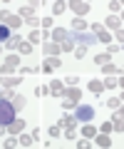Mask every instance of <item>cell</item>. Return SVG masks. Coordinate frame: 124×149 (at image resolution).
Listing matches in <instances>:
<instances>
[{
	"label": "cell",
	"mask_w": 124,
	"mask_h": 149,
	"mask_svg": "<svg viewBox=\"0 0 124 149\" xmlns=\"http://www.w3.org/2000/svg\"><path fill=\"white\" fill-rule=\"evenodd\" d=\"M92 32H94V37H97V42H109V40H112V35H109L102 25H92Z\"/></svg>",
	"instance_id": "7"
},
{
	"label": "cell",
	"mask_w": 124,
	"mask_h": 149,
	"mask_svg": "<svg viewBox=\"0 0 124 149\" xmlns=\"http://www.w3.org/2000/svg\"><path fill=\"white\" fill-rule=\"evenodd\" d=\"M10 72H12L10 65H3V67H0V74H10Z\"/></svg>",
	"instance_id": "44"
},
{
	"label": "cell",
	"mask_w": 124,
	"mask_h": 149,
	"mask_svg": "<svg viewBox=\"0 0 124 149\" xmlns=\"http://www.w3.org/2000/svg\"><path fill=\"white\" fill-rule=\"evenodd\" d=\"M27 25H33V27H37V25H40V20H37V17H27Z\"/></svg>",
	"instance_id": "47"
},
{
	"label": "cell",
	"mask_w": 124,
	"mask_h": 149,
	"mask_svg": "<svg viewBox=\"0 0 124 149\" xmlns=\"http://www.w3.org/2000/svg\"><path fill=\"white\" fill-rule=\"evenodd\" d=\"M60 50H62V52H72V50H75V42H72V37H70V35H67L65 40L60 42Z\"/></svg>",
	"instance_id": "17"
},
{
	"label": "cell",
	"mask_w": 124,
	"mask_h": 149,
	"mask_svg": "<svg viewBox=\"0 0 124 149\" xmlns=\"http://www.w3.org/2000/svg\"><path fill=\"white\" fill-rule=\"evenodd\" d=\"M0 25H5L8 30H17L22 25V17L15 15V13H10V10H0Z\"/></svg>",
	"instance_id": "1"
},
{
	"label": "cell",
	"mask_w": 124,
	"mask_h": 149,
	"mask_svg": "<svg viewBox=\"0 0 124 149\" xmlns=\"http://www.w3.org/2000/svg\"><path fill=\"white\" fill-rule=\"evenodd\" d=\"M60 67H62V60L60 57H45V62H42V72H55Z\"/></svg>",
	"instance_id": "5"
},
{
	"label": "cell",
	"mask_w": 124,
	"mask_h": 149,
	"mask_svg": "<svg viewBox=\"0 0 124 149\" xmlns=\"http://www.w3.org/2000/svg\"><path fill=\"white\" fill-rule=\"evenodd\" d=\"M47 87H50V95H55V97H60L65 92V82H60V80H52Z\"/></svg>",
	"instance_id": "12"
},
{
	"label": "cell",
	"mask_w": 124,
	"mask_h": 149,
	"mask_svg": "<svg viewBox=\"0 0 124 149\" xmlns=\"http://www.w3.org/2000/svg\"><path fill=\"white\" fill-rule=\"evenodd\" d=\"M102 72H104V74H114V77H117V74H122V70H119L117 65H102Z\"/></svg>",
	"instance_id": "23"
},
{
	"label": "cell",
	"mask_w": 124,
	"mask_h": 149,
	"mask_svg": "<svg viewBox=\"0 0 124 149\" xmlns=\"http://www.w3.org/2000/svg\"><path fill=\"white\" fill-rule=\"evenodd\" d=\"M67 10V3H62V0H60V3H55V5H52V13H55V15H62V13H65Z\"/></svg>",
	"instance_id": "28"
},
{
	"label": "cell",
	"mask_w": 124,
	"mask_h": 149,
	"mask_svg": "<svg viewBox=\"0 0 124 149\" xmlns=\"http://www.w3.org/2000/svg\"><path fill=\"white\" fill-rule=\"evenodd\" d=\"M0 100H12V92H10V87H3V90H0Z\"/></svg>",
	"instance_id": "37"
},
{
	"label": "cell",
	"mask_w": 124,
	"mask_h": 149,
	"mask_svg": "<svg viewBox=\"0 0 124 149\" xmlns=\"http://www.w3.org/2000/svg\"><path fill=\"white\" fill-rule=\"evenodd\" d=\"M77 134H80V132H77V127H67L65 129V137L67 139H77Z\"/></svg>",
	"instance_id": "33"
},
{
	"label": "cell",
	"mask_w": 124,
	"mask_h": 149,
	"mask_svg": "<svg viewBox=\"0 0 124 149\" xmlns=\"http://www.w3.org/2000/svg\"><path fill=\"white\" fill-rule=\"evenodd\" d=\"M42 52L47 55V57H57L62 50H60V45H55V42H45V45H42Z\"/></svg>",
	"instance_id": "11"
},
{
	"label": "cell",
	"mask_w": 124,
	"mask_h": 149,
	"mask_svg": "<svg viewBox=\"0 0 124 149\" xmlns=\"http://www.w3.org/2000/svg\"><path fill=\"white\" fill-rule=\"evenodd\" d=\"M80 134H82V137H85V139H92V137H94V134H97V129H94V127H92L89 122H87L85 127H82V132H80Z\"/></svg>",
	"instance_id": "19"
},
{
	"label": "cell",
	"mask_w": 124,
	"mask_h": 149,
	"mask_svg": "<svg viewBox=\"0 0 124 149\" xmlns=\"http://www.w3.org/2000/svg\"><path fill=\"white\" fill-rule=\"evenodd\" d=\"M17 50H20V55H30V52H33V45H30V42H20Z\"/></svg>",
	"instance_id": "31"
},
{
	"label": "cell",
	"mask_w": 124,
	"mask_h": 149,
	"mask_svg": "<svg viewBox=\"0 0 124 149\" xmlns=\"http://www.w3.org/2000/svg\"><path fill=\"white\" fill-rule=\"evenodd\" d=\"M0 85H3V87H15V85H20V77H12V74H0Z\"/></svg>",
	"instance_id": "13"
},
{
	"label": "cell",
	"mask_w": 124,
	"mask_h": 149,
	"mask_svg": "<svg viewBox=\"0 0 124 149\" xmlns=\"http://www.w3.org/2000/svg\"><path fill=\"white\" fill-rule=\"evenodd\" d=\"M5 147H8V149H15V147H17V139H15V137L5 139Z\"/></svg>",
	"instance_id": "42"
},
{
	"label": "cell",
	"mask_w": 124,
	"mask_h": 149,
	"mask_svg": "<svg viewBox=\"0 0 124 149\" xmlns=\"http://www.w3.org/2000/svg\"><path fill=\"white\" fill-rule=\"evenodd\" d=\"M15 119V107L10 100H0V124H10Z\"/></svg>",
	"instance_id": "2"
},
{
	"label": "cell",
	"mask_w": 124,
	"mask_h": 149,
	"mask_svg": "<svg viewBox=\"0 0 124 149\" xmlns=\"http://www.w3.org/2000/svg\"><path fill=\"white\" fill-rule=\"evenodd\" d=\"M67 35H70V32H67V30H62V27H55V30L50 32V37L55 40V45H60V42H62V40H65Z\"/></svg>",
	"instance_id": "14"
},
{
	"label": "cell",
	"mask_w": 124,
	"mask_h": 149,
	"mask_svg": "<svg viewBox=\"0 0 124 149\" xmlns=\"http://www.w3.org/2000/svg\"><path fill=\"white\" fill-rule=\"evenodd\" d=\"M114 35H117V40H119V47H122V42H124V32H122V30H117Z\"/></svg>",
	"instance_id": "48"
},
{
	"label": "cell",
	"mask_w": 124,
	"mask_h": 149,
	"mask_svg": "<svg viewBox=\"0 0 124 149\" xmlns=\"http://www.w3.org/2000/svg\"><path fill=\"white\" fill-rule=\"evenodd\" d=\"M65 82H67L70 87H75L77 82H80V77H77V74H67V80H65Z\"/></svg>",
	"instance_id": "40"
},
{
	"label": "cell",
	"mask_w": 124,
	"mask_h": 149,
	"mask_svg": "<svg viewBox=\"0 0 124 149\" xmlns=\"http://www.w3.org/2000/svg\"><path fill=\"white\" fill-rule=\"evenodd\" d=\"M8 37H10V30H8L5 25H0V42H5Z\"/></svg>",
	"instance_id": "36"
},
{
	"label": "cell",
	"mask_w": 124,
	"mask_h": 149,
	"mask_svg": "<svg viewBox=\"0 0 124 149\" xmlns=\"http://www.w3.org/2000/svg\"><path fill=\"white\" fill-rule=\"evenodd\" d=\"M47 134H50V137H52V139H57V137H60V134H62V132H60V127H57V124H55V127H50V129H47Z\"/></svg>",
	"instance_id": "38"
},
{
	"label": "cell",
	"mask_w": 124,
	"mask_h": 149,
	"mask_svg": "<svg viewBox=\"0 0 124 149\" xmlns=\"http://www.w3.org/2000/svg\"><path fill=\"white\" fill-rule=\"evenodd\" d=\"M109 10H112V13H119V10H122V3H119V0H112V3H109Z\"/></svg>",
	"instance_id": "39"
},
{
	"label": "cell",
	"mask_w": 124,
	"mask_h": 149,
	"mask_svg": "<svg viewBox=\"0 0 124 149\" xmlns=\"http://www.w3.org/2000/svg\"><path fill=\"white\" fill-rule=\"evenodd\" d=\"M62 107H65V109H72V107H75V102H70V100H65V97H62Z\"/></svg>",
	"instance_id": "45"
},
{
	"label": "cell",
	"mask_w": 124,
	"mask_h": 149,
	"mask_svg": "<svg viewBox=\"0 0 124 149\" xmlns=\"http://www.w3.org/2000/svg\"><path fill=\"white\" fill-rule=\"evenodd\" d=\"M3 45H5L8 50H15L17 45H20V37H17V35H10V37H8V40H5V42H3Z\"/></svg>",
	"instance_id": "22"
},
{
	"label": "cell",
	"mask_w": 124,
	"mask_h": 149,
	"mask_svg": "<svg viewBox=\"0 0 124 149\" xmlns=\"http://www.w3.org/2000/svg\"><path fill=\"white\" fill-rule=\"evenodd\" d=\"M17 62H20V57H17V55H8V57H5V65H10V67H15Z\"/></svg>",
	"instance_id": "35"
},
{
	"label": "cell",
	"mask_w": 124,
	"mask_h": 149,
	"mask_svg": "<svg viewBox=\"0 0 124 149\" xmlns=\"http://www.w3.org/2000/svg\"><path fill=\"white\" fill-rule=\"evenodd\" d=\"M72 27H75V32H85L87 30V22L82 20V17H75V20H72Z\"/></svg>",
	"instance_id": "25"
},
{
	"label": "cell",
	"mask_w": 124,
	"mask_h": 149,
	"mask_svg": "<svg viewBox=\"0 0 124 149\" xmlns=\"http://www.w3.org/2000/svg\"><path fill=\"white\" fill-rule=\"evenodd\" d=\"M94 137H97V147H102V149L112 144V139H109V137H107V134H104V132H102V134L97 132V134H94Z\"/></svg>",
	"instance_id": "20"
},
{
	"label": "cell",
	"mask_w": 124,
	"mask_h": 149,
	"mask_svg": "<svg viewBox=\"0 0 124 149\" xmlns=\"http://www.w3.org/2000/svg\"><path fill=\"white\" fill-rule=\"evenodd\" d=\"M17 137H20V139H17V144H20V147H30V144H33L35 142V139H33V134H17Z\"/></svg>",
	"instance_id": "21"
},
{
	"label": "cell",
	"mask_w": 124,
	"mask_h": 149,
	"mask_svg": "<svg viewBox=\"0 0 124 149\" xmlns=\"http://www.w3.org/2000/svg\"><path fill=\"white\" fill-rule=\"evenodd\" d=\"M70 8H72L75 15H87V13H89V3H85V0H72Z\"/></svg>",
	"instance_id": "6"
},
{
	"label": "cell",
	"mask_w": 124,
	"mask_h": 149,
	"mask_svg": "<svg viewBox=\"0 0 124 149\" xmlns=\"http://www.w3.org/2000/svg\"><path fill=\"white\" fill-rule=\"evenodd\" d=\"M107 27H112V30H122V17L109 15V17H107Z\"/></svg>",
	"instance_id": "16"
},
{
	"label": "cell",
	"mask_w": 124,
	"mask_h": 149,
	"mask_svg": "<svg viewBox=\"0 0 124 149\" xmlns=\"http://www.w3.org/2000/svg\"><path fill=\"white\" fill-rule=\"evenodd\" d=\"M92 117H94V107L92 104H80L77 107V112H75V119L77 122H92Z\"/></svg>",
	"instance_id": "3"
},
{
	"label": "cell",
	"mask_w": 124,
	"mask_h": 149,
	"mask_svg": "<svg viewBox=\"0 0 124 149\" xmlns=\"http://www.w3.org/2000/svg\"><path fill=\"white\" fill-rule=\"evenodd\" d=\"M109 60H112V55H109V52H102V55L94 57V65H109Z\"/></svg>",
	"instance_id": "27"
},
{
	"label": "cell",
	"mask_w": 124,
	"mask_h": 149,
	"mask_svg": "<svg viewBox=\"0 0 124 149\" xmlns=\"http://www.w3.org/2000/svg\"><path fill=\"white\" fill-rule=\"evenodd\" d=\"M107 104L112 107V109H119V107H122V97H112V100H109Z\"/></svg>",
	"instance_id": "34"
},
{
	"label": "cell",
	"mask_w": 124,
	"mask_h": 149,
	"mask_svg": "<svg viewBox=\"0 0 124 149\" xmlns=\"http://www.w3.org/2000/svg\"><path fill=\"white\" fill-rule=\"evenodd\" d=\"M20 15H25V20H27V17H35V5H22L20 8Z\"/></svg>",
	"instance_id": "26"
},
{
	"label": "cell",
	"mask_w": 124,
	"mask_h": 149,
	"mask_svg": "<svg viewBox=\"0 0 124 149\" xmlns=\"http://www.w3.org/2000/svg\"><path fill=\"white\" fill-rule=\"evenodd\" d=\"M8 134V124H0V137H5Z\"/></svg>",
	"instance_id": "50"
},
{
	"label": "cell",
	"mask_w": 124,
	"mask_h": 149,
	"mask_svg": "<svg viewBox=\"0 0 124 149\" xmlns=\"http://www.w3.org/2000/svg\"><path fill=\"white\" fill-rule=\"evenodd\" d=\"M60 127H77V119H75V114H62L60 117Z\"/></svg>",
	"instance_id": "15"
},
{
	"label": "cell",
	"mask_w": 124,
	"mask_h": 149,
	"mask_svg": "<svg viewBox=\"0 0 124 149\" xmlns=\"http://www.w3.org/2000/svg\"><path fill=\"white\" fill-rule=\"evenodd\" d=\"M40 25H42L45 30H50V27H52V17H42V20H40Z\"/></svg>",
	"instance_id": "41"
},
{
	"label": "cell",
	"mask_w": 124,
	"mask_h": 149,
	"mask_svg": "<svg viewBox=\"0 0 124 149\" xmlns=\"http://www.w3.org/2000/svg\"><path fill=\"white\" fill-rule=\"evenodd\" d=\"M102 132H104V134H109V132H112V124H109V122H107V124H102Z\"/></svg>",
	"instance_id": "49"
},
{
	"label": "cell",
	"mask_w": 124,
	"mask_h": 149,
	"mask_svg": "<svg viewBox=\"0 0 124 149\" xmlns=\"http://www.w3.org/2000/svg\"><path fill=\"white\" fill-rule=\"evenodd\" d=\"M77 147H80V149H89V139H85V137H82L80 142H77Z\"/></svg>",
	"instance_id": "43"
},
{
	"label": "cell",
	"mask_w": 124,
	"mask_h": 149,
	"mask_svg": "<svg viewBox=\"0 0 124 149\" xmlns=\"http://www.w3.org/2000/svg\"><path fill=\"white\" fill-rule=\"evenodd\" d=\"M47 37H50V32H40V30H33V32H30V35H27V42H30V45H37L40 42V40H47Z\"/></svg>",
	"instance_id": "9"
},
{
	"label": "cell",
	"mask_w": 124,
	"mask_h": 149,
	"mask_svg": "<svg viewBox=\"0 0 124 149\" xmlns=\"http://www.w3.org/2000/svg\"><path fill=\"white\" fill-rule=\"evenodd\" d=\"M107 52H109V55H117V52H119V45H109Z\"/></svg>",
	"instance_id": "46"
},
{
	"label": "cell",
	"mask_w": 124,
	"mask_h": 149,
	"mask_svg": "<svg viewBox=\"0 0 124 149\" xmlns=\"http://www.w3.org/2000/svg\"><path fill=\"white\" fill-rule=\"evenodd\" d=\"M0 55H3V47H0Z\"/></svg>",
	"instance_id": "51"
},
{
	"label": "cell",
	"mask_w": 124,
	"mask_h": 149,
	"mask_svg": "<svg viewBox=\"0 0 124 149\" xmlns=\"http://www.w3.org/2000/svg\"><path fill=\"white\" fill-rule=\"evenodd\" d=\"M89 92H92V95H102V92H104V85H102L99 80H92V82H89Z\"/></svg>",
	"instance_id": "18"
},
{
	"label": "cell",
	"mask_w": 124,
	"mask_h": 149,
	"mask_svg": "<svg viewBox=\"0 0 124 149\" xmlns=\"http://www.w3.org/2000/svg\"><path fill=\"white\" fill-rule=\"evenodd\" d=\"M72 52H75V57H77V60H82V57L87 55V47H82V45H77V47L72 50Z\"/></svg>",
	"instance_id": "32"
},
{
	"label": "cell",
	"mask_w": 124,
	"mask_h": 149,
	"mask_svg": "<svg viewBox=\"0 0 124 149\" xmlns=\"http://www.w3.org/2000/svg\"><path fill=\"white\" fill-rule=\"evenodd\" d=\"M112 129H117V132H122L124 129V117H122V107H119V109H114V114H112Z\"/></svg>",
	"instance_id": "8"
},
{
	"label": "cell",
	"mask_w": 124,
	"mask_h": 149,
	"mask_svg": "<svg viewBox=\"0 0 124 149\" xmlns=\"http://www.w3.org/2000/svg\"><path fill=\"white\" fill-rule=\"evenodd\" d=\"M102 85H104V90H107V87H117V85H119V80L114 77V74H109V77H107V80L102 82Z\"/></svg>",
	"instance_id": "30"
},
{
	"label": "cell",
	"mask_w": 124,
	"mask_h": 149,
	"mask_svg": "<svg viewBox=\"0 0 124 149\" xmlns=\"http://www.w3.org/2000/svg\"><path fill=\"white\" fill-rule=\"evenodd\" d=\"M22 129H25V119H17L15 117L10 124H8V134H20Z\"/></svg>",
	"instance_id": "10"
},
{
	"label": "cell",
	"mask_w": 124,
	"mask_h": 149,
	"mask_svg": "<svg viewBox=\"0 0 124 149\" xmlns=\"http://www.w3.org/2000/svg\"><path fill=\"white\" fill-rule=\"evenodd\" d=\"M62 97L65 100H70V102H75V104H80V97H82V90L80 87H65V92H62Z\"/></svg>",
	"instance_id": "4"
},
{
	"label": "cell",
	"mask_w": 124,
	"mask_h": 149,
	"mask_svg": "<svg viewBox=\"0 0 124 149\" xmlns=\"http://www.w3.org/2000/svg\"><path fill=\"white\" fill-rule=\"evenodd\" d=\"M35 95H37V97H47L50 95V87L47 85H37V87H35Z\"/></svg>",
	"instance_id": "29"
},
{
	"label": "cell",
	"mask_w": 124,
	"mask_h": 149,
	"mask_svg": "<svg viewBox=\"0 0 124 149\" xmlns=\"http://www.w3.org/2000/svg\"><path fill=\"white\" fill-rule=\"evenodd\" d=\"M12 107H15V112L17 109H22V107H25V97H22V95H12Z\"/></svg>",
	"instance_id": "24"
}]
</instances>
